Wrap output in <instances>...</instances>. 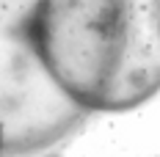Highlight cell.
<instances>
[{"instance_id":"obj_1","label":"cell","mask_w":160,"mask_h":157,"mask_svg":"<svg viewBox=\"0 0 160 157\" xmlns=\"http://www.w3.org/2000/svg\"><path fill=\"white\" fill-rule=\"evenodd\" d=\"M25 33L86 113L130 110L160 91V0H36Z\"/></svg>"},{"instance_id":"obj_2","label":"cell","mask_w":160,"mask_h":157,"mask_svg":"<svg viewBox=\"0 0 160 157\" xmlns=\"http://www.w3.org/2000/svg\"><path fill=\"white\" fill-rule=\"evenodd\" d=\"M86 110L52 83L25 22H0V132L3 149L28 155L61 141Z\"/></svg>"},{"instance_id":"obj_3","label":"cell","mask_w":160,"mask_h":157,"mask_svg":"<svg viewBox=\"0 0 160 157\" xmlns=\"http://www.w3.org/2000/svg\"><path fill=\"white\" fill-rule=\"evenodd\" d=\"M0 152H3V132H0Z\"/></svg>"}]
</instances>
